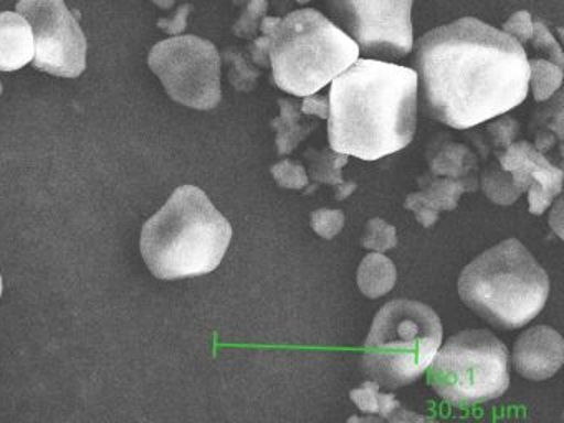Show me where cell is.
<instances>
[{
	"label": "cell",
	"instance_id": "obj_1",
	"mask_svg": "<svg viewBox=\"0 0 564 423\" xmlns=\"http://www.w3.org/2000/svg\"><path fill=\"white\" fill-rule=\"evenodd\" d=\"M414 66L425 115L454 129L474 128L505 115L530 91L524 46L474 17L422 35Z\"/></svg>",
	"mask_w": 564,
	"mask_h": 423
},
{
	"label": "cell",
	"instance_id": "obj_2",
	"mask_svg": "<svg viewBox=\"0 0 564 423\" xmlns=\"http://www.w3.org/2000/svg\"><path fill=\"white\" fill-rule=\"evenodd\" d=\"M417 73L358 58L332 82L328 141L338 154L378 161L408 148L417 128Z\"/></svg>",
	"mask_w": 564,
	"mask_h": 423
},
{
	"label": "cell",
	"instance_id": "obj_3",
	"mask_svg": "<svg viewBox=\"0 0 564 423\" xmlns=\"http://www.w3.org/2000/svg\"><path fill=\"white\" fill-rule=\"evenodd\" d=\"M232 240V225L196 185H181L144 224L141 253L161 280L203 276L219 267Z\"/></svg>",
	"mask_w": 564,
	"mask_h": 423
},
{
	"label": "cell",
	"instance_id": "obj_4",
	"mask_svg": "<svg viewBox=\"0 0 564 423\" xmlns=\"http://www.w3.org/2000/svg\"><path fill=\"white\" fill-rule=\"evenodd\" d=\"M458 296L468 310L501 329H520L543 311L550 278L517 238L478 254L462 270Z\"/></svg>",
	"mask_w": 564,
	"mask_h": 423
},
{
	"label": "cell",
	"instance_id": "obj_5",
	"mask_svg": "<svg viewBox=\"0 0 564 423\" xmlns=\"http://www.w3.org/2000/svg\"><path fill=\"white\" fill-rule=\"evenodd\" d=\"M359 53L358 43L316 9L293 10L270 35L273 82L300 98L325 88Z\"/></svg>",
	"mask_w": 564,
	"mask_h": 423
},
{
	"label": "cell",
	"instance_id": "obj_6",
	"mask_svg": "<svg viewBox=\"0 0 564 423\" xmlns=\"http://www.w3.org/2000/svg\"><path fill=\"white\" fill-rule=\"evenodd\" d=\"M441 317L427 304L392 300L376 313L362 344V372L388 390L411 386L442 344Z\"/></svg>",
	"mask_w": 564,
	"mask_h": 423
},
{
	"label": "cell",
	"instance_id": "obj_7",
	"mask_svg": "<svg viewBox=\"0 0 564 423\" xmlns=\"http://www.w3.org/2000/svg\"><path fill=\"white\" fill-rule=\"evenodd\" d=\"M503 340L485 329H465L438 347L427 382L448 405L471 406L500 399L510 386Z\"/></svg>",
	"mask_w": 564,
	"mask_h": 423
},
{
	"label": "cell",
	"instance_id": "obj_8",
	"mask_svg": "<svg viewBox=\"0 0 564 423\" xmlns=\"http://www.w3.org/2000/svg\"><path fill=\"white\" fill-rule=\"evenodd\" d=\"M167 95L187 108L214 109L223 99L220 53L196 35L173 36L156 43L148 58Z\"/></svg>",
	"mask_w": 564,
	"mask_h": 423
},
{
	"label": "cell",
	"instance_id": "obj_9",
	"mask_svg": "<svg viewBox=\"0 0 564 423\" xmlns=\"http://www.w3.org/2000/svg\"><path fill=\"white\" fill-rule=\"evenodd\" d=\"M414 0H326L333 22L348 33L359 50L384 59L404 58L414 46Z\"/></svg>",
	"mask_w": 564,
	"mask_h": 423
},
{
	"label": "cell",
	"instance_id": "obj_10",
	"mask_svg": "<svg viewBox=\"0 0 564 423\" xmlns=\"http://www.w3.org/2000/svg\"><path fill=\"white\" fill-rule=\"evenodd\" d=\"M18 12L34 32V66L48 75L77 78L87 68V39L64 0H19Z\"/></svg>",
	"mask_w": 564,
	"mask_h": 423
},
{
	"label": "cell",
	"instance_id": "obj_11",
	"mask_svg": "<svg viewBox=\"0 0 564 423\" xmlns=\"http://www.w3.org/2000/svg\"><path fill=\"white\" fill-rule=\"evenodd\" d=\"M498 159L501 167L510 172L514 187L528 192L531 214H543L561 192L563 171L527 141L511 144Z\"/></svg>",
	"mask_w": 564,
	"mask_h": 423
},
{
	"label": "cell",
	"instance_id": "obj_12",
	"mask_svg": "<svg viewBox=\"0 0 564 423\" xmlns=\"http://www.w3.org/2000/svg\"><path fill=\"white\" fill-rule=\"evenodd\" d=\"M511 362L524 379H550L564 362L563 337L556 329L543 324L531 327L514 343Z\"/></svg>",
	"mask_w": 564,
	"mask_h": 423
},
{
	"label": "cell",
	"instance_id": "obj_13",
	"mask_svg": "<svg viewBox=\"0 0 564 423\" xmlns=\"http://www.w3.org/2000/svg\"><path fill=\"white\" fill-rule=\"evenodd\" d=\"M35 53L34 32L24 15L0 13V69L15 72L32 62Z\"/></svg>",
	"mask_w": 564,
	"mask_h": 423
},
{
	"label": "cell",
	"instance_id": "obj_14",
	"mask_svg": "<svg viewBox=\"0 0 564 423\" xmlns=\"http://www.w3.org/2000/svg\"><path fill=\"white\" fill-rule=\"evenodd\" d=\"M352 402L358 405L362 413H371L378 419L389 420V422H409V420H425L424 416L415 415L412 412H405L401 403L395 400L392 393L379 392V386L376 382H365L359 389L349 392Z\"/></svg>",
	"mask_w": 564,
	"mask_h": 423
},
{
	"label": "cell",
	"instance_id": "obj_15",
	"mask_svg": "<svg viewBox=\"0 0 564 423\" xmlns=\"http://www.w3.org/2000/svg\"><path fill=\"white\" fill-rule=\"evenodd\" d=\"M356 278H358L359 291L366 297L378 300L395 286L398 271H395L392 260L375 251V253L366 254L362 258Z\"/></svg>",
	"mask_w": 564,
	"mask_h": 423
},
{
	"label": "cell",
	"instance_id": "obj_16",
	"mask_svg": "<svg viewBox=\"0 0 564 423\" xmlns=\"http://www.w3.org/2000/svg\"><path fill=\"white\" fill-rule=\"evenodd\" d=\"M279 102L282 115L272 122V126L279 132L276 145H279L280 154H290L299 145V142L316 128V122L315 124H305L302 121L303 112L300 111L299 105L290 99L282 98Z\"/></svg>",
	"mask_w": 564,
	"mask_h": 423
},
{
	"label": "cell",
	"instance_id": "obj_17",
	"mask_svg": "<svg viewBox=\"0 0 564 423\" xmlns=\"http://www.w3.org/2000/svg\"><path fill=\"white\" fill-rule=\"evenodd\" d=\"M530 65V86L536 101L551 98L563 83L564 62L550 58V56H528Z\"/></svg>",
	"mask_w": 564,
	"mask_h": 423
},
{
	"label": "cell",
	"instance_id": "obj_18",
	"mask_svg": "<svg viewBox=\"0 0 564 423\" xmlns=\"http://www.w3.org/2000/svg\"><path fill=\"white\" fill-rule=\"evenodd\" d=\"M312 161V174L316 181L326 182V184L333 185L336 188V197L339 200L348 197L356 188L355 182H343L341 167L348 162V155L346 154H328V152H322L319 158L310 159Z\"/></svg>",
	"mask_w": 564,
	"mask_h": 423
},
{
	"label": "cell",
	"instance_id": "obj_19",
	"mask_svg": "<svg viewBox=\"0 0 564 423\" xmlns=\"http://www.w3.org/2000/svg\"><path fill=\"white\" fill-rule=\"evenodd\" d=\"M422 187H424V194L434 202L435 207L438 210L451 212L457 207L458 198L467 191L464 182L452 181V178H432V181H425L422 178Z\"/></svg>",
	"mask_w": 564,
	"mask_h": 423
},
{
	"label": "cell",
	"instance_id": "obj_20",
	"mask_svg": "<svg viewBox=\"0 0 564 423\" xmlns=\"http://www.w3.org/2000/svg\"><path fill=\"white\" fill-rule=\"evenodd\" d=\"M361 243L366 250L382 253V251L392 250L398 245V231H395L394 225L388 224L382 218H371L366 224Z\"/></svg>",
	"mask_w": 564,
	"mask_h": 423
},
{
	"label": "cell",
	"instance_id": "obj_21",
	"mask_svg": "<svg viewBox=\"0 0 564 423\" xmlns=\"http://www.w3.org/2000/svg\"><path fill=\"white\" fill-rule=\"evenodd\" d=\"M230 62V82L240 91H250L259 78L260 72L256 66L250 65L249 59L239 52L234 50L227 55Z\"/></svg>",
	"mask_w": 564,
	"mask_h": 423
},
{
	"label": "cell",
	"instance_id": "obj_22",
	"mask_svg": "<svg viewBox=\"0 0 564 423\" xmlns=\"http://www.w3.org/2000/svg\"><path fill=\"white\" fill-rule=\"evenodd\" d=\"M272 175L276 184L283 188L300 191V188H305L308 185V175H306L305 167L299 162L290 161V159L276 162L272 167Z\"/></svg>",
	"mask_w": 564,
	"mask_h": 423
},
{
	"label": "cell",
	"instance_id": "obj_23",
	"mask_svg": "<svg viewBox=\"0 0 564 423\" xmlns=\"http://www.w3.org/2000/svg\"><path fill=\"white\" fill-rule=\"evenodd\" d=\"M310 224L319 237L332 240L343 230L345 214L341 210H335V208H318L310 217Z\"/></svg>",
	"mask_w": 564,
	"mask_h": 423
},
{
	"label": "cell",
	"instance_id": "obj_24",
	"mask_svg": "<svg viewBox=\"0 0 564 423\" xmlns=\"http://www.w3.org/2000/svg\"><path fill=\"white\" fill-rule=\"evenodd\" d=\"M267 10H269L267 0H249L239 22L234 25L236 35L242 36V39L252 36L259 30L260 20L265 17Z\"/></svg>",
	"mask_w": 564,
	"mask_h": 423
},
{
	"label": "cell",
	"instance_id": "obj_25",
	"mask_svg": "<svg viewBox=\"0 0 564 423\" xmlns=\"http://www.w3.org/2000/svg\"><path fill=\"white\" fill-rule=\"evenodd\" d=\"M282 17H263L260 20L259 30L262 35L257 36L253 40L252 46H250V56H252L253 63L259 66H270L269 48H270V35H272L273 29L276 23L280 22Z\"/></svg>",
	"mask_w": 564,
	"mask_h": 423
},
{
	"label": "cell",
	"instance_id": "obj_26",
	"mask_svg": "<svg viewBox=\"0 0 564 423\" xmlns=\"http://www.w3.org/2000/svg\"><path fill=\"white\" fill-rule=\"evenodd\" d=\"M404 207L411 210L422 227L429 228L435 225L438 218V208L424 192H414L405 198Z\"/></svg>",
	"mask_w": 564,
	"mask_h": 423
},
{
	"label": "cell",
	"instance_id": "obj_27",
	"mask_svg": "<svg viewBox=\"0 0 564 423\" xmlns=\"http://www.w3.org/2000/svg\"><path fill=\"white\" fill-rule=\"evenodd\" d=\"M503 32L513 36L521 45L527 43L530 36L533 35V19H531V13L527 12V10H520V12L513 13V15L505 22Z\"/></svg>",
	"mask_w": 564,
	"mask_h": 423
},
{
	"label": "cell",
	"instance_id": "obj_28",
	"mask_svg": "<svg viewBox=\"0 0 564 423\" xmlns=\"http://www.w3.org/2000/svg\"><path fill=\"white\" fill-rule=\"evenodd\" d=\"M488 129H491L490 132L494 134L495 144L507 148V145H510V142L513 141L514 135H517L518 124L513 119L503 118L501 121L490 124Z\"/></svg>",
	"mask_w": 564,
	"mask_h": 423
},
{
	"label": "cell",
	"instance_id": "obj_29",
	"mask_svg": "<svg viewBox=\"0 0 564 423\" xmlns=\"http://www.w3.org/2000/svg\"><path fill=\"white\" fill-rule=\"evenodd\" d=\"M303 115L318 116V118H328V98L326 96L308 95L303 99L302 109Z\"/></svg>",
	"mask_w": 564,
	"mask_h": 423
},
{
	"label": "cell",
	"instance_id": "obj_30",
	"mask_svg": "<svg viewBox=\"0 0 564 423\" xmlns=\"http://www.w3.org/2000/svg\"><path fill=\"white\" fill-rule=\"evenodd\" d=\"M2 290H4V284H2V276H0V296H2Z\"/></svg>",
	"mask_w": 564,
	"mask_h": 423
},
{
	"label": "cell",
	"instance_id": "obj_31",
	"mask_svg": "<svg viewBox=\"0 0 564 423\" xmlns=\"http://www.w3.org/2000/svg\"><path fill=\"white\" fill-rule=\"evenodd\" d=\"M295 2H299V3H308V2H312V0H295Z\"/></svg>",
	"mask_w": 564,
	"mask_h": 423
},
{
	"label": "cell",
	"instance_id": "obj_32",
	"mask_svg": "<svg viewBox=\"0 0 564 423\" xmlns=\"http://www.w3.org/2000/svg\"><path fill=\"white\" fill-rule=\"evenodd\" d=\"M234 2H236V3H247V2H249V0H234Z\"/></svg>",
	"mask_w": 564,
	"mask_h": 423
},
{
	"label": "cell",
	"instance_id": "obj_33",
	"mask_svg": "<svg viewBox=\"0 0 564 423\" xmlns=\"http://www.w3.org/2000/svg\"><path fill=\"white\" fill-rule=\"evenodd\" d=\"M0 95H2V83H0Z\"/></svg>",
	"mask_w": 564,
	"mask_h": 423
}]
</instances>
